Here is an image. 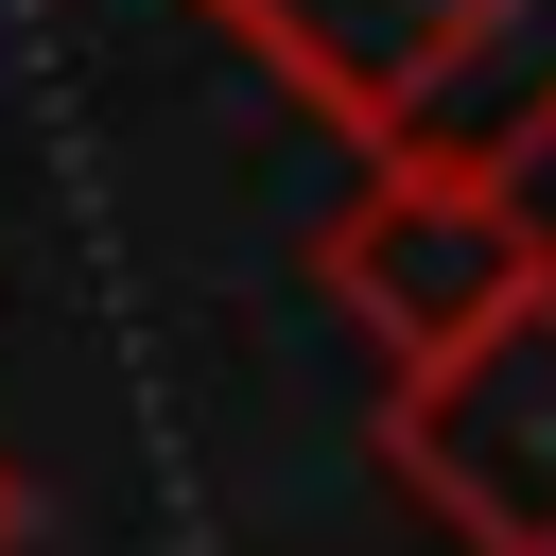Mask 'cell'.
Masks as SVG:
<instances>
[{"label": "cell", "instance_id": "obj_2", "mask_svg": "<svg viewBox=\"0 0 556 556\" xmlns=\"http://www.w3.org/2000/svg\"><path fill=\"white\" fill-rule=\"evenodd\" d=\"M382 469L452 556H556V278H521L434 365H382Z\"/></svg>", "mask_w": 556, "mask_h": 556}, {"label": "cell", "instance_id": "obj_4", "mask_svg": "<svg viewBox=\"0 0 556 556\" xmlns=\"http://www.w3.org/2000/svg\"><path fill=\"white\" fill-rule=\"evenodd\" d=\"M0 556H35V469H17V434H0Z\"/></svg>", "mask_w": 556, "mask_h": 556}, {"label": "cell", "instance_id": "obj_1", "mask_svg": "<svg viewBox=\"0 0 556 556\" xmlns=\"http://www.w3.org/2000/svg\"><path fill=\"white\" fill-rule=\"evenodd\" d=\"M208 17L365 174H521V156H556V0H208Z\"/></svg>", "mask_w": 556, "mask_h": 556}, {"label": "cell", "instance_id": "obj_3", "mask_svg": "<svg viewBox=\"0 0 556 556\" xmlns=\"http://www.w3.org/2000/svg\"><path fill=\"white\" fill-rule=\"evenodd\" d=\"M521 278H556V226L521 208V174H365V191L313 226V295H330L382 365H434V348L486 330Z\"/></svg>", "mask_w": 556, "mask_h": 556}]
</instances>
